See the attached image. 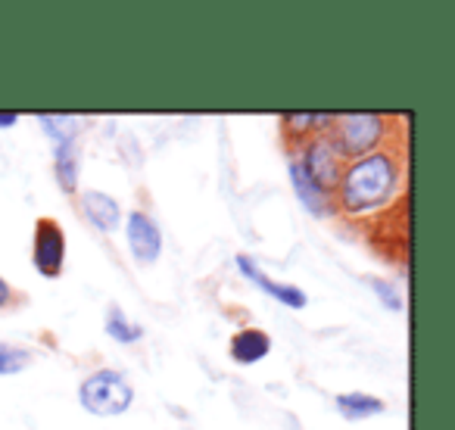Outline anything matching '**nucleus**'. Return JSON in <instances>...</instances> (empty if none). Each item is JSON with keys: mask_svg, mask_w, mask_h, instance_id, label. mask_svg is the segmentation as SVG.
Segmentation results:
<instances>
[{"mask_svg": "<svg viewBox=\"0 0 455 430\" xmlns=\"http://www.w3.org/2000/svg\"><path fill=\"white\" fill-rule=\"evenodd\" d=\"M331 122H334V115H328V113H287L284 115V125L297 134L324 131V128H331Z\"/></svg>", "mask_w": 455, "mask_h": 430, "instance_id": "15", "label": "nucleus"}, {"mask_svg": "<svg viewBox=\"0 0 455 430\" xmlns=\"http://www.w3.org/2000/svg\"><path fill=\"white\" fill-rule=\"evenodd\" d=\"M107 334L113 337L116 343H138L140 337H144V328L134 324L119 306H113V309L107 312Z\"/></svg>", "mask_w": 455, "mask_h": 430, "instance_id": "13", "label": "nucleus"}, {"mask_svg": "<svg viewBox=\"0 0 455 430\" xmlns=\"http://www.w3.org/2000/svg\"><path fill=\"white\" fill-rule=\"evenodd\" d=\"M387 134V122L374 113H347L334 115L331 122V147L337 150V156L362 159L368 153L380 150V140Z\"/></svg>", "mask_w": 455, "mask_h": 430, "instance_id": "2", "label": "nucleus"}, {"mask_svg": "<svg viewBox=\"0 0 455 430\" xmlns=\"http://www.w3.org/2000/svg\"><path fill=\"white\" fill-rule=\"evenodd\" d=\"M334 405H337V411H340V418H347V421H365V418L384 415V409H387L371 393H340V396L334 399Z\"/></svg>", "mask_w": 455, "mask_h": 430, "instance_id": "12", "label": "nucleus"}, {"mask_svg": "<svg viewBox=\"0 0 455 430\" xmlns=\"http://www.w3.org/2000/svg\"><path fill=\"white\" fill-rule=\"evenodd\" d=\"M291 184H293V190H297V200L303 203L309 215H315V219H328V215L334 212V206L328 203V194H322V190H318L315 184L299 171L297 159H291Z\"/></svg>", "mask_w": 455, "mask_h": 430, "instance_id": "10", "label": "nucleus"}, {"mask_svg": "<svg viewBox=\"0 0 455 430\" xmlns=\"http://www.w3.org/2000/svg\"><path fill=\"white\" fill-rule=\"evenodd\" d=\"M78 402H82V409H88L91 415L113 418L132 409L134 390L122 371L100 368V371L88 374V378L78 384Z\"/></svg>", "mask_w": 455, "mask_h": 430, "instance_id": "3", "label": "nucleus"}, {"mask_svg": "<svg viewBox=\"0 0 455 430\" xmlns=\"http://www.w3.org/2000/svg\"><path fill=\"white\" fill-rule=\"evenodd\" d=\"M237 268H241V275L250 281V284H256L262 293H268L272 299H278L281 306H287V309H303L306 303H309V297H306V291H299V287L293 284H281V281L268 278L266 272H262L259 266H256L250 256H237Z\"/></svg>", "mask_w": 455, "mask_h": 430, "instance_id": "7", "label": "nucleus"}, {"mask_svg": "<svg viewBox=\"0 0 455 430\" xmlns=\"http://www.w3.org/2000/svg\"><path fill=\"white\" fill-rule=\"evenodd\" d=\"M32 262L41 278H60L66 262V231L57 219H38L35 222V243H32Z\"/></svg>", "mask_w": 455, "mask_h": 430, "instance_id": "4", "label": "nucleus"}, {"mask_svg": "<svg viewBox=\"0 0 455 430\" xmlns=\"http://www.w3.org/2000/svg\"><path fill=\"white\" fill-rule=\"evenodd\" d=\"M228 353H231V359H235L237 365H256V362H262L272 353V337L259 328H243L231 337Z\"/></svg>", "mask_w": 455, "mask_h": 430, "instance_id": "8", "label": "nucleus"}, {"mask_svg": "<svg viewBox=\"0 0 455 430\" xmlns=\"http://www.w3.org/2000/svg\"><path fill=\"white\" fill-rule=\"evenodd\" d=\"M337 159L340 156H337L328 138H312L303 147V156L297 159V165L322 194H331L337 187V181H340V163Z\"/></svg>", "mask_w": 455, "mask_h": 430, "instance_id": "5", "label": "nucleus"}, {"mask_svg": "<svg viewBox=\"0 0 455 430\" xmlns=\"http://www.w3.org/2000/svg\"><path fill=\"white\" fill-rule=\"evenodd\" d=\"M10 299H13V291H10L7 281L0 278V309H4V306H10Z\"/></svg>", "mask_w": 455, "mask_h": 430, "instance_id": "18", "label": "nucleus"}, {"mask_svg": "<svg viewBox=\"0 0 455 430\" xmlns=\"http://www.w3.org/2000/svg\"><path fill=\"white\" fill-rule=\"evenodd\" d=\"M82 209H84V215H88V222L94 225V228L107 231V235L119 228V219H122L119 203H116L109 194H103V190H84Z\"/></svg>", "mask_w": 455, "mask_h": 430, "instance_id": "9", "label": "nucleus"}, {"mask_svg": "<svg viewBox=\"0 0 455 430\" xmlns=\"http://www.w3.org/2000/svg\"><path fill=\"white\" fill-rule=\"evenodd\" d=\"M125 237H128V247H132V256L144 266L159 259L163 253V231L159 225L153 222L147 212H132L128 215V225H125Z\"/></svg>", "mask_w": 455, "mask_h": 430, "instance_id": "6", "label": "nucleus"}, {"mask_svg": "<svg viewBox=\"0 0 455 430\" xmlns=\"http://www.w3.org/2000/svg\"><path fill=\"white\" fill-rule=\"evenodd\" d=\"M78 140H66V144H53V169H57V181L63 194H76L78 187Z\"/></svg>", "mask_w": 455, "mask_h": 430, "instance_id": "11", "label": "nucleus"}, {"mask_svg": "<svg viewBox=\"0 0 455 430\" xmlns=\"http://www.w3.org/2000/svg\"><path fill=\"white\" fill-rule=\"evenodd\" d=\"M32 365V353L22 346H10V343H0V378H10V374H20Z\"/></svg>", "mask_w": 455, "mask_h": 430, "instance_id": "16", "label": "nucleus"}, {"mask_svg": "<svg viewBox=\"0 0 455 430\" xmlns=\"http://www.w3.org/2000/svg\"><path fill=\"white\" fill-rule=\"evenodd\" d=\"M38 125L53 144H66V140H78V119L72 115H38Z\"/></svg>", "mask_w": 455, "mask_h": 430, "instance_id": "14", "label": "nucleus"}, {"mask_svg": "<svg viewBox=\"0 0 455 430\" xmlns=\"http://www.w3.org/2000/svg\"><path fill=\"white\" fill-rule=\"evenodd\" d=\"M399 181H403L399 159L390 150H374L362 159H353L340 171L337 196H340V206L349 215H365L387 206L396 196Z\"/></svg>", "mask_w": 455, "mask_h": 430, "instance_id": "1", "label": "nucleus"}, {"mask_svg": "<svg viewBox=\"0 0 455 430\" xmlns=\"http://www.w3.org/2000/svg\"><path fill=\"white\" fill-rule=\"evenodd\" d=\"M20 122V113H0V128H13Z\"/></svg>", "mask_w": 455, "mask_h": 430, "instance_id": "19", "label": "nucleus"}, {"mask_svg": "<svg viewBox=\"0 0 455 430\" xmlns=\"http://www.w3.org/2000/svg\"><path fill=\"white\" fill-rule=\"evenodd\" d=\"M368 284H371V291L378 293V299L387 306V309L403 312V293H399V284H393V281H387V278H368Z\"/></svg>", "mask_w": 455, "mask_h": 430, "instance_id": "17", "label": "nucleus"}]
</instances>
